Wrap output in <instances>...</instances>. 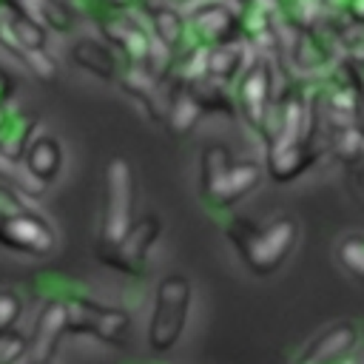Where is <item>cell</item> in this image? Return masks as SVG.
Instances as JSON below:
<instances>
[{
    "instance_id": "e0dca14e",
    "label": "cell",
    "mask_w": 364,
    "mask_h": 364,
    "mask_svg": "<svg viewBox=\"0 0 364 364\" xmlns=\"http://www.w3.org/2000/svg\"><path fill=\"white\" fill-rule=\"evenodd\" d=\"M193 23L202 34H208V40H216V43H222L233 28V17L222 6H208L205 11H199L193 17Z\"/></svg>"
},
{
    "instance_id": "d6986e66",
    "label": "cell",
    "mask_w": 364,
    "mask_h": 364,
    "mask_svg": "<svg viewBox=\"0 0 364 364\" xmlns=\"http://www.w3.org/2000/svg\"><path fill=\"white\" fill-rule=\"evenodd\" d=\"M151 17H154V28H156V37L162 40V46H165V48L179 46V40H182V34H185L182 17H179L173 9H168V6L154 9Z\"/></svg>"
},
{
    "instance_id": "cb8c5ba5",
    "label": "cell",
    "mask_w": 364,
    "mask_h": 364,
    "mask_svg": "<svg viewBox=\"0 0 364 364\" xmlns=\"http://www.w3.org/2000/svg\"><path fill=\"white\" fill-rule=\"evenodd\" d=\"M23 63H26V68H31V74L37 77V80H46V82H51L54 77H57V63H54V57L46 51V48H34V51H26V57H23Z\"/></svg>"
},
{
    "instance_id": "4316f807",
    "label": "cell",
    "mask_w": 364,
    "mask_h": 364,
    "mask_svg": "<svg viewBox=\"0 0 364 364\" xmlns=\"http://www.w3.org/2000/svg\"><path fill=\"white\" fill-rule=\"evenodd\" d=\"M20 208H26V205H20V193H14V191H9V188H0V219H3L6 213L20 210Z\"/></svg>"
},
{
    "instance_id": "2e32d148",
    "label": "cell",
    "mask_w": 364,
    "mask_h": 364,
    "mask_svg": "<svg viewBox=\"0 0 364 364\" xmlns=\"http://www.w3.org/2000/svg\"><path fill=\"white\" fill-rule=\"evenodd\" d=\"M304 165H307V154L301 151L299 142H293V145H270L267 168H270V176L273 179L290 182Z\"/></svg>"
},
{
    "instance_id": "8fae6325",
    "label": "cell",
    "mask_w": 364,
    "mask_h": 364,
    "mask_svg": "<svg viewBox=\"0 0 364 364\" xmlns=\"http://www.w3.org/2000/svg\"><path fill=\"white\" fill-rule=\"evenodd\" d=\"M71 60L80 68H85V71H91V74H97L102 80H114L119 74L114 51L108 46H102V43H94V40H80L71 48Z\"/></svg>"
},
{
    "instance_id": "484cf974",
    "label": "cell",
    "mask_w": 364,
    "mask_h": 364,
    "mask_svg": "<svg viewBox=\"0 0 364 364\" xmlns=\"http://www.w3.org/2000/svg\"><path fill=\"white\" fill-rule=\"evenodd\" d=\"M0 46H6V51H11L17 60H23V57H26V48L20 46V40L14 37V31H11V26H9V23H0Z\"/></svg>"
},
{
    "instance_id": "9a60e30c",
    "label": "cell",
    "mask_w": 364,
    "mask_h": 364,
    "mask_svg": "<svg viewBox=\"0 0 364 364\" xmlns=\"http://www.w3.org/2000/svg\"><path fill=\"white\" fill-rule=\"evenodd\" d=\"M0 182H6L14 193L20 196H40L46 191V182H40L23 159H14V156H6L0 151Z\"/></svg>"
},
{
    "instance_id": "f546056e",
    "label": "cell",
    "mask_w": 364,
    "mask_h": 364,
    "mask_svg": "<svg viewBox=\"0 0 364 364\" xmlns=\"http://www.w3.org/2000/svg\"><path fill=\"white\" fill-rule=\"evenodd\" d=\"M245 3H247V0H245Z\"/></svg>"
},
{
    "instance_id": "7c38bea8",
    "label": "cell",
    "mask_w": 364,
    "mask_h": 364,
    "mask_svg": "<svg viewBox=\"0 0 364 364\" xmlns=\"http://www.w3.org/2000/svg\"><path fill=\"white\" fill-rule=\"evenodd\" d=\"M34 131H37V117H31V114H14V117H9V122L0 131V151L6 156L23 159L28 142L34 139Z\"/></svg>"
},
{
    "instance_id": "44dd1931",
    "label": "cell",
    "mask_w": 364,
    "mask_h": 364,
    "mask_svg": "<svg viewBox=\"0 0 364 364\" xmlns=\"http://www.w3.org/2000/svg\"><path fill=\"white\" fill-rule=\"evenodd\" d=\"M14 31V37L20 40V46L26 51H34V48H46V28L40 23H34L31 17L20 14V11H11V17L6 20Z\"/></svg>"
},
{
    "instance_id": "8992f818",
    "label": "cell",
    "mask_w": 364,
    "mask_h": 364,
    "mask_svg": "<svg viewBox=\"0 0 364 364\" xmlns=\"http://www.w3.org/2000/svg\"><path fill=\"white\" fill-rule=\"evenodd\" d=\"M159 233H162V219L154 216V213H148V216H142L139 222H134V225L128 228V233H125L114 247L97 250V256H100L108 267H114V270H119V273L142 276V273H145L148 253H151L154 242L159 239Z\"/></svg>"
},
{
    "instance_id": "f1b7e54d",
    "label": "cell",
    "mask_w": 364,
    "mask_h": 364,
    "mask_svg": "<svg viewBox=\"0 0 364 364\" xmlns=\"http://www.w3.org/2000/svg\"><path fill=\"white\" fill-rule=\"evenodd\" d=\"M9 122V111H6V105L0 102V131H3V125Z\"/></svg>"
},
{
    "instance_id": "83f0119b",
    "label": "cell",
    "mask_w": 364,
    "mask_h": 364,
    "mask_svg": "<svg viewBox=\"0 0 364 364\" xmlns=\"http://www.w3.org/2000/svg\"><path fill=\"white\" fill-rule=\"evenodd\" d=\"M14 88H17V80H14V74H9V71L0 65V102H3V105L9 102V97L14 94Z\"/></svg>"
},
{
    "instance_id": "5b68a950",
    "label": "cell",
    "mask_w": 364,
    "mask_h": 364,
    "mask_svg": "<svg viewBox=\"0 0 364 364\" xmlns=\"http://www.w3.org/2000/svg\"><path fill=\"white\" fill-rule=\"evenodd\" d=\"M134 225V173L122 156H114L105 168V210L100 250L114 247Z\"/></svg>"
},
{
    "instance_id": "d4e9b609",
    "label": "cell",
    "mask_w": 364,
    "mask_h": 364,
    "mask_svg": "<svg viewBox=\"0 0 364 364\" xmlns=\"http://www.w3.org/2000/svg\"><path fill=\"white\" fill-rule=\"evenodd\" d=\"M23 316V299L14 290H0V333L14 330Z\"/></svg>"
},
{
    "instance_id": "ffe728a7",
    "label": "cell",
    "mask_w": 364,
    "mask_h": 364,
    "mask_svg": "<svg viewBox=\"0 0 364 364\" xmlns=\"http://www.w3.org/2000/svg\"><path fill=\"white\" fill-rule=\"evenodd\" d=\"M239 48L236 46H230V43H219V46H213L208 54H205V68L210 71V74H216V77H222V80H230L233 74H236V68H239Z\"/></svg>"
},
{
    "instance_id": "3957f363",
    "label": "cell",
    "mask_w": 364,
    "mask_h": 364,
    "mask_svg": "<svg viewBox=\"0 0 364 364\" xmlns=\"http://www.w3.org/2000/svg\"><path fill=\"white\" fill-rule=\"evenodd\" d=\"M191 313V282L182 273H168L156 284L154 310L148 321V344L156 353H168L185 333Z\"/></svg>"
},
{
    "instance_id": "603a6c76",
    "label": "cell",
    "mask_w": 364,
    "mask_h": 364,
    "mask_svg": "<svg viewBox=\"0 0 364 364\" xmlns=\"http://www.w3.org/2000/svg\"><path fill=\"white\" fill-rule=\"evenodd\" d=\"M28 355V338L17 330L0 333V364H17Z\"/></svg>"
},
{
    "instance_id": "5bb4252c",
    "label": "cell",
    "mask_w": 364,
    "mask_h": 364,
    "mask_svg": "<svg viewBox=\"0 0 364 364\" xmlns=\"http://www.w3.org/2000/svg\"><path fill=\"white\" fill-rule=\"evenodd\" d=\"M267 91H270V82H267V68L264 65H256L247 71L245 82H242V108L247 114L250 122H262L264 119V105H267Z\"/></svg>"
},
{
    "instance_id": "4fadbf2b",
    "label": "cell",
    "mask_w": 364,
    "mask_h": 364,
    "mask_svg": "<svg viewBox=\"0 0 364 364\" xmlns=\"http://www.w3.org/2000/svg\"><path fill=\"white\" fill-rule=\"evenodd\" d=\"M102 31H105V37H108L114 46H119V48L128 54V60L145 63V54H148V43H151V40L145 37V31H142L139 26H134V23H128V20H114V23H105Z\"/></svg>"
},
{
    "instance_id": "52a82bcc",
    "label": "cell",
    "mask_w": 364,
    "mask_h": 364,
    "mask_svg": "<svg viewBox=\"0 0 364 364\" xmlns=\"http://www.w3.org/2000/svg\"><path fill=\"white\" fill-rule=\"evenodd\" d=\"M0 245L9 247V250H17V253L43 256V253L54 250L57 236L40 213H34L28 208H20V210L6 213L0 219Z\"/></svg>"
},
{
    "instance_id": "6da1fadb",
    "label": "cell",
    "mask_w": 364,
    "mask_h": 364,
    "mask_svg": "<svg viewBox=\"0 0 364 364\" xmlns=\"http://www.w3.org/2000/svg\"><path fill=\"white\" fill-rule=\"evenodd\" d=\"M228 236L256 276H270L287 259L296 242V225L290 219H279L267 228H256L247 219H233L228 225Z\"/></svg>"
},
{
    "instance_id": "ac0fdd59",
    "label": "cell",
    "mask_w": 364,
    "mask_h": 364,
    "mask_svg": "<svg viewBox=\"0 0 364 364\" xmlns=\"http://www.w3.org/2000/svg\"><path fill=\"white\" fill-rule=\"evenodd\" d=\"M199 114H202V105L196 102V97L179 94L173 100V105L168 108V125H171L173 134H185V131H191L196 125Z\"/></svg>"
},
{
    "instance_id": "ba28073f",
    "label": "cell",
    "mask_w": 364,
    "mask_h": 364,
    "mask_svg": "<svg viewBox=\"0 0 364 364\" xmlns=\"http://www.w3.org/2000/svg\"><path fill=\"white\" fill-rule=\"evenodd\" d=\"M63 336H65V304L63 299H48L40 307L31 338H28V353L34 364H51Z\"/></svg>"
},
{
    "instance_id": "277c9868",
    "label": "cell",
    "mask_w": 364,
    "mask_h": 364,
    "mask_svg": "<svg viewBox=\"0 0 364 364\" xmlns=\"http://www.w3.org/2000/svg\"><path fill=\"white\" fill-rule=\"evenodd\" d=\"M65 304V333L71 336H94L105 344H125L131 336V316L119 307L100 304L85 296H68Z\"/></svg>"
},
{
    "instance_id": "7402d4cb",
    "label": "cell",
    "mask_w": 364,
    "mask_h": 364,
    "mask_svg": "<svg viewBox=\"0 0 364 364\" xmlns=\"http://www.w3.org/2000/svg\"><path fill=\"white\" fill-rule=\"evenodd\" d=\"M338 259L355 279L364 282V236H344L338 245Z\"/></svg>"
},
{
    "instance_id": "30bf717a",
    "label": "cell",
    "mask_w": 364,
    "mask_h": 364,
    "mask_svg": "<svg viewBox=\"0 0 364 364\" xmlns=\"http://www.w3.org/2000/svg\"><path fill=\"white\" fill-rule=\"evenodd\" d=\"M23 162H26V168L40 179V182H54V176L60 173V168H63V148H60V142L54 139V136H48V134H43V136H34L31 142H28V148H26V154H23Z\"/></svg>"
},
{
    "instance_id": "9c48e42d",
    "label": "cell",
    "mask_w": 364,
    "mask_h": 364,
    "mask_svg": "<svg viewBox=\"0 0 364 364\" xmlns=\"http://www.w3.org/2000/svg\"><path fill=\"white\" fill-rule=\"evenodd\" d=\"M353 344H355V327L336 324L327 333H321L316 341H310V347L304 350V355L296 364H336V358H341L347 350H353Z\"/></svg>"
},
{
    "instance_id": "7a4b0ae2",
    "label": "cell",
    "mask_w": 364,
    "mask_h": 364,
    "mask_svg": "<svg viewBox=\"0 0 364 364\" xmlns=\"http://www.w3.org/2000/svg\"><path fill=\"white\" fill-rule=\"evenodd\" d=\"M262 168L256 162H233L225 145H208L202 151V193L216 208L239 202L259 185Z\"/></svg>"
}]
</instances>
